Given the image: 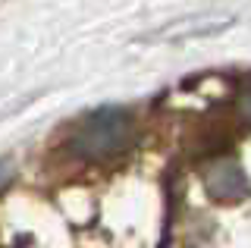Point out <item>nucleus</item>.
<instances>
[{
	"label": "nucleus",
	"mask_w": 251,
	"mask_h": 248,
	"mask_svg": "<svg viewBox=\"0 0 251 248\" xmlns=\"http://www.w3.org/2000/svg\"><path fill=\"white\" fill-rule=\"evenodd\" d=\"M135 142V123L123 107H100L88 113L69 135V151L88 160H107L129 151Z\"/></svg>",
	"instance_id": "nucleus-1"
},
{
	"label": "nucleus",
	"mask_w": 251,
	"mask_h": 248,
	"mask_svg": "<svg viewBox=\"0 0 251 248\" xmlns=\"http://www.w3.org/2000/svg\"><path fill=\"white\" fill-rule=\"evenodd\" d=\"M204 189L214 201H242L248 195V176L235 160H217L204 173Z\"/></svg>",
	"instance_id": "nucleus-2"
},
{
	"label": "nucleus",
	"mask_w": 251,
	"mask_h": 248,
	"mask_svg": "<svg viewBox=\"0 0 251 248\" xmlns=\"http://www.w3.org/2000/svg\"><path fill=\"white\" fill-rule=\"evenodd\" d=\"M239 116L251 126V82L242 88V95H239Z\"/></svg>",
	"instance_id": "nucleus-3"
},
{
	"label": "nucleus",
	"mask_w": 251,
	"mask_h": 248,
	"mask_svg": "<svg viewBox=\"0 0 251 248\" xmlns=\"http://www.w3.org/2000/svg\"><path fill=\"white\" fill-rule=\"evenodd\" d=\"M13 173H16V164H13L10 157H0V192L13 182Z\"/></svg>",
	"instance_id": "nucleus-4"
}]
</instances>
